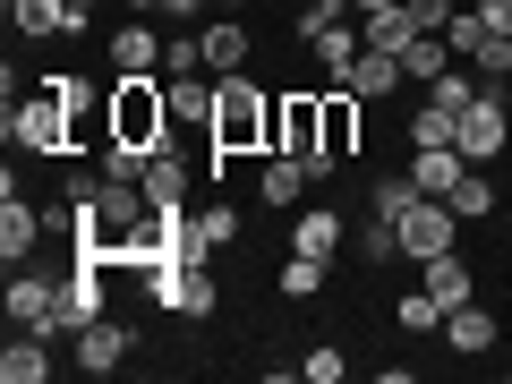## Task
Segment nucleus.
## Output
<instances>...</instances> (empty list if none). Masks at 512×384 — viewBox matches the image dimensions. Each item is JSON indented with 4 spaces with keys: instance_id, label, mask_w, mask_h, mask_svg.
<instances>
[{
    "instance_id": "16",
    "label": "nucleus",
    "mask_w": 512,
    "mask_h": 384,
    "mask_svg": "<svg viewBox=\"0 0 512 384\" xmlns=\"http://www.w3.org/2000/svg\"><path fill=\"white\" fill-rule=\"evenodd\" d=\"M325 154H333V163L359 154V94H350V86H325Z\"/></svg>"
},
{
    "instance_id": "17",
    "label": "nucleus",
    "mask_w": 512,
    "mask_h": 384,
    "mask_svg": "<svg viewBox=\"0 0 512 384\" xmlns=\"http://www.w3.org/2000/svg\"><path fill=\"white\" fill-rule=\"evenodd\" d=\"M461 171H470V154H461V146H410V180H419L427 197H453Z\"/></svg>"
},
{
    "instance_id": "22",
    "label": "nucleus",
    "mask_w": 512,
    "mask_h": 384,
    "mask_svg": "<svg viewBox=\"0 0 512 384\" xmlns=\"http://www.w3.org/2000/svg\"><path fill=\"white\" fill-rule=\"evenodd\" d=\"M52 376V342H43V333H9V350H0V384H43Z\"/></svg>"
},
{
    "instance_id": "7",
    "label": "nucleus",
    "mask_w": 512,
    "mask_h": 384,
    "mask_svg": "<svg viewBox=\"0 0 512 384\" xmlns=\"http://www.w3.org/2000/svg\"><path fill=\"white\" fill-rule=\"evenodd\" d=\"M393 231H402V256H419V265H427V256H444V248L461 239V214H453L444 197H419L402 222H393Z\"/></svg>"
},
{
    "instance_id": "44",
    "label": "nucleus",
    "mask_w": 512,
    "mask_h": 384,
    "mask_svg": "<svg viewBox=\"0 0 512 384\" xmlns=\"http://www.w3.org/2000/svg\"><path fill=\"white\" fill-rule=\"evenodd\" d=\"M350 9H359V18H367V9H402V0H350Z\"/></svg>"
},
{
    "instance_id": "40",
    "label": "nucleus",
    "mask_w": 512,
    "mask_h": 384,
    "mask_svg": "<svg viewBox=\"0 0 512 384\" xmlns=\"http://www.w3.org/2000/svg\"><path fill=\"white\" fill-rule=\"evenodd\" d=\"M453 18H461L453 0H410V26H419V35H444Z\"/></svg>"
},
{
    "instance_id": "34",
    "label": "nucleus",
    "mask_w": 512,
    "mask_h": 384,
    "mask_svg": "<svg viewBox=\"0 0 512 384\" xmlns=\"http://www.w3.org/2000/svg\"><path fill=\"white\" fill-rule=\"evenodd\" d=\"M282 291H291V308H299V299H316V291H325V256H282Z\"/></svg>"
},
{
    "instance_id": "24",
    "label": "nucleus",
    "mask_w": 512,
    "mask_h": 384,
    "mask_svg": "<svg viewBox=\"0 0 512 384\" xmlns=\"http://www.w3.org/2000/svg\"><path fill=\"white\" fill-rule=\"evenodd\" d=\"M453 35H410V52H402V77H410V86H436V77L444 69H453Z\"/></svg>"
},
{
    "instance_id": "27",
    "label": "nucleus",
    "mask_w": 512,
    "mask_h": 384,
    "mask_svg": "<svg viewBox=\"0 0 512 384\" xmlns=\"http://www.w3.org/2000/svg\"><path fill=\"white\" fill-rule=\"evenodd\" d=\"M256 188H265V205H299V197H308V163H299V154H274V163H265V180H256Z\"/></svg>"
},
{
    "instance_id": "12",
    "label": "nucleus",
    "mask_w": 512,
    "mask_h": 384,
    "mask_svg": "<svg viewBox=\"0 0 512 384\" xmlns=\"http://www.w3.org/2000/svg\"><path fill=\"white\" fill-rule=\"evenodd\" d=\"M43 86H52V94H60V111H69V128H77V154H86V137H111V103L94 111L86 77H43Z\"/></svg>"
},
{
    "instance_id": "3",
    "label": "nucleus",
    "mask_w": 512,
    "mask_h": 384,
    "mask_svg": "<svg viewBox=\"0 0 512 384\" xmlns=\"http://www.w3.org/2000/svg\"><path fill=\"white\" fill-rule=\"evenodd\" d=\"M274 154H299L308 180H333V154H325V94H274Z\"/></svg>"
},
{
    "instance_id": "43",
    "label": "nucleus",
    "mask_w": 512,
    "mask_h": 384,
    "mask_svg": "<svg viewBox=\"0 0 512 384\" xmlns=\"http://www.w3.org/2000/svg\"><path fill=\"white\" fill-rule=\"evenodd\" d=\"M94 9H103V0H69V18H77V35H86V18H94Z\"/></svg>"
},
{
    "instance_id": "21",
    "label": "nucleus",
    "mask_w": 512,
    "mask_h": 384,
    "mask_svg": "<svg viewBox=\"0 0 512 384\" xmlns=\"http://www.w3.org/2000/svg\"><path fill=\"white\" fill-rule=\"evenodd\" d=\"M410 35H419V26H410V0H402V9H367V18H359V43H367V52H393V60H402Z\"/></svg>"
},
{
    "instance_id": "13",
    "label": "nucleus",
    "mask_w": 512,
    "mask_h": 384,
    "mask_svg": "<svg viewBox=\"0 0 512 384\" xmlns=\"http://www.w3.org/2000/svg\"><path fill=\"white\" fill-rule=\"evenodd\" d=\"M35 239H43V214L26 197H0V265H26Z\"/></svg>"
},
{
    "instance_id": "4",
    "label": "nucleus",
    "mask_w": 512,
    "mask_h": 384,
    "mask_svg": "<svg viewBox=\"0 0 512 384\" xmlns=\"http://www.w3.org/2000/svg\"><path fill=\"white\" fill-rule=\"evenodd\" d=\"M0 128H9V146H26V154H43V163H60V154H77V128H69V111H60V94L43 86V94H9V111H0Z\"/></svg>"
},
{
    "instance_id": "33",
    "label": "nucleus",
    "mask_w": 512,
    "mask_h": 384,
    "mask_svg": "<svg viewBox=\"0 0 512 384\" xmlns=\"http://www.w3.org/2000/svg\"><path fill=\"white\" fill-rule=\"evenodd\" d=\"M453 137H461V111H444V103L410 111V146H453Z\"/></svg>"
},
{
    "instance_id": "38",
    "label": "nucleus",
    "mask_w": 512,
    "mask_h": 384,
    "mask_svg": "<svg viewBox=\"0 0 512 384\" xmlns=\"http://www.w3.org/2000/svg\"><path fill=\"white\" fill-rule=\"evenodd\" d=\"M342 18H350V0H308V9H299L291 26H299V43H316L325 26H342Z\"/></svg>"
},
{
    "instance_id": "18",
    "label": "nucleus",
    "mask_w": 512,
    "mask_h": 384,
    "mask_svg": "<svg viewBox=\"0 0 512 384\" xmlns=\"http://www.w3.org/2000/svg\"><path fill=\"white\" fill-rule=\"evenodd\" d=\"M350 248H359V265H367V274L402 265V231H393L384 214H359V222H350Z\"/></svg>"
},
{
    "instance_id": "42",
    "label": "nucleus",
    "mask_w": 512,
    "mask_h": 384,
    "mask_svg": "<svg viewBox=\"0 0 512 384\" xmlns=\"http://www.w3.org/2000/svg\"><path fill=\"white\" fill-rule=\"evenodd\" d=\"M478 18H487V35H512V0H478Z\"/></svg>"
},
{
    "instance_id": "11",
    "label": "nucleus",
    "mask_w": 512,
    "mask_h": 384,
    "mask_svg": "<svg viewBox=\"0 0 512 384\" xmlns=\"http://www.w3.org/2000/svg\"><path fill=\"white\" fill-rule=\"evenodd\" d=\"M154 52H163V35H154L146 18H120V26H111V77H146Z\"/></svg>"
},
{
    "instance_id": "6",
    "label": "nucleus",
    "mask_w": 512,
    "mask_h": 384,
    "mask_svg": "<svg viewBox=\"0 0 512 384\" xmlns=\"http://www.w3.org/2000/svg\"><path fill=\"white\" fill-rule=\"evenodd\" d=\"M146 291H154V308H171V316H214L222 308L214 265H146Z\"/></svg>"
},
{
    "instance_id": "36",
    "label": "nucleus",
    "mask_w": 512,
    "mask_h": 384,
    "mask_svg": "<svg viewBox=\"0 0 512 384\" xmlns=\"http://www.w3.org/2000/svg\"><path fill=\"white\" fill-rule=\"evenodd\" d=\"M393 325H402V333H444V308H436L427 291H410L402 308H393Z\"/></svg>"
},
{
    "instance_id": "37",
    "label": "nucleus",
    "mask_w": 512,
    "mask_h": 384,
    "mask_svg": "<svg viewBox=\"0 0 512 384\" xmlns=\"http://www.w3.org/2000/svg\"><path fill=\"white\" fill-rule=\"evenodd\" d=\"M205 69V35H171L163 43V77H197Z\"/></svg>"
},
{
    "instance_id": "14",
    "label": "nucleus",
    "mask_w": 512,
    "mask_h": 384,
    "mask_svg": "<svg viewBox=\"0 0 512 384\" xmlns=\"http://www.w3.org/2000/svg\"><path fill=\"white\" fill-rule=\"evenodd\" d=\"M427 299H436L444 316H453V308H470V299H478V274L461 265L453 248H444V256H427Z\"/></svg>"
},
{
    "instance_id": "26",
    "label": "nucleus",
    "mask_w": 512,
    "mask_h": 384,
    "mask_svg": "<svg viewBox=\"0 0 512 384\" xmlns=\"http://www.w3.org/2000/svg\"><path fill=\"white\" fill-rule=\"evenodd\" d=\"M308 52L325 60V86H333V77H350V69H359V52H367V43H359V26L342 18V26H325V35H316Z\"/></svg>"
},
{
    "instance_id": "20",
    "label": "nucleus",
    "mask_w": 512,
    "mask_h": 384,
    "mask_svg": "<svg viewBox=\"0 0 512 384\" xmlns=\"http://www.w3.org/2000/svg\"><path fill=\"white\" fill-rule=\"evenodd\" d=\"M60 308H69V325H77V333L103 316V265H94V256H77V274L60 282Z\"/></svg>"
},
{
    "instance_id": "15",
    "label": "nucleus",
    "mask_w": 512,
    "mask_h": 384,
    "mask_svg": "<svg viewBox=\"0 0 512 384\" xmlns=\"http://www.w3.org/2000/svg\"><path fill=\"white\" fill-rule=\"evenodd\" d=\"M231 239H239V214H231V205H205V214H188V265H214Z\"/></svg>"
},
{
    "instance_id": "45",
    "label": "nucleus",
    "mask_w": 512,
    "mask_h": 384,
    "mask_svg": "<svg viewBox=\"0 0 512 384\" xmlns=\"http://www.w3.org/2000/svg\"><path fill=\"white\" fill-rule=\"evenodd\" d=\"M222 9H239V0H222Z\"/></svg>"
},
{
    "instance_id": "39",
    "label": "nucleus",
    "mask_w": 512,
    "mask_h": 384,
    "mask_svg": "<svg viewBox=\"0 0 512 384\" xmlns=\"http://www.w3.org/2000/svg\"><path fill=\"white\" fill-rule=\"evenodd\" d=\"M299 376H308V384H342V376H350V359H342L333 342H316L308 359H299Z\"/></svg>"
},
{
    "instance_id": "28",
    "label": "nucleus",
    "mask_w": 512,
    "mask_h": 384,
    "mask_svg": "<svg viewBox=\"0 0 512 384\" xmlns=\"http://www.w3.org/2000/svg\"><path fill=\"white\" fill-rule=\"evenodd\" d=\"M444 342H453V350H470V359H478V350H495V316H487V308L470 299V308H453V316H444Z\"/></svg>"
},
{
    "instance_id": "5",
    "label": "nucleus",
    "mask_w": 512,
    "mask_h": 384,
    "mask_svg": "<svg viewBox=\"0 0 512 384\" xmlns=\"http://www.w3.org/2000/svg\"><path fill=\"white\" fill-rule=\"evenodd\" d=\"M9 325H26V333H43V342H77V325H69V308H60V282H43V274H26V265H9Z\"/></svg>"
},
{
    "instance_id": "8",
    "label": "nucleus",
    "mask_w": 512,
    "mask_h": 384,
    "mask_svg": "<svg viewBox=\"0 0 512 384\" xmlns=\"http://www.w3.org/2000/svg\"><path fill=\"white\" fill-rule=\"evenodd\" d=\"M453 146H461V154H470V163H478V171H487V163H495V154H504V146H512V120H504V94H478V103H470V111H461V137H453Z\"/></svg>"
},
{
    "instance_id": "30",
    "label": "nucleus",
    "mask_w": 512,
    "mask_h": 384,
    "mask_svg": "<svg viewBox=\"0 0 512 384\" xmlns=\"http://www.w3.org/2000/svg\"><path fill=\"white\" fill-rule=\"evenodd\" d=\"M171 128H214V86L171 77Z\"/></svg>"
},
{
    "instance_id": "1",
    "label": "nucleus",
    "mask_w": 512,
    "mask_h": 384,
    "mask_svg": "<svg viewBox=\"0 0 512 384\" xmlns=\"http://www.w3.org/2000/svg\"><path fill=\"white\" fill-rule=\"evenodd\" d=\"M205 163H214V180H222V163L231 154H274V94L265 86H248V69L239 77H214V128H205Z\"/></svg>"
},
{
    "instance_id": "10",
    "label": "nucleus",
    "mask_w": 512,
    "mask_h": 384,
    "mask_svg": "<svg viewBox=\"0 0 512 384\" xmlns=\"http://www.w3.org/2000/svg\"><path fill=\"white\" fill-rule=\"evenodd\" d=\"M291 248H299V256H325V265H333V256L350 248V214H333V205L291 214Z\"/></svg>"
},
{
    "instance_id": "31",
    "label": "nucleus",
    "mask_w": 512,
    "mask_h": 384,
    "mask_svg": "<svg viewBox=\"0 0 512 384\" xmlns=\"http://www.w3.org/2000/svg\"><path fill=\"white\" fill-rule=\"evenodd\" d=\"M444 205H453L461 222H487V214H495V180H487V171L470 163V171H461V180H453V197H444Z\"/></svg>"
},
{
    "instance_id": "32",
    "label": "nucleus",
    "mask_w": 512,
    "mask_h": 384,
    "mask_svg": "<svg viewBox=\"0 0 512 384\" xmlns=\"http://www.w3.org/2000/svg\"><path fill=\"white\" fill-rule=\"evenodd\" d=\"M146 197H154V205H180V197H188V163H180L171 146L146 163Z\"/></svg>"
},
{
    "instance_id": "19",
    "label": "nucleus",
    "mask_w": 512,
    "mask_h": 384,
    "mask_svg": "<svg viewBox=\"0 0 512 384\" xmlns=\"http://www.w3.org/2000/svg\"><path fill=\"white\" fill-rule=\"evenodd\" d=\"M9 18H18V43H52V35H77L69 0H9Z\"/></svg>"
},
{
    "instance_id": "35",
    "label": "nucleus",
    "mask_w": 512,
    "mask_h": 384,
    "mask_svg": "<svg viewBox=\"0 0 512 384\" xmlns=\"http://www.w3.org/2000/svg\"><path fill=\"white\" fill-rule=\"evenodd\" d=\"M146 163H154V154H137V146H120V137H103V163H94V171H103V180H146Z\"/></svg>"
},
{
    "instance_id": "9",
    "label": "nucleus",
    "mask_w": 512,
    "mask_h": 384,
    "mask_svg": "<svg viewBox=\"0 0 512 384\" xmlns=\"http://www.w3.org/2000/svg\"><path fill=\"white\" fill-rule=\"evenodd\" d=\"M128 350H137V333H128L120 316H94V325L77 333V367H86V376H120Z\"/></svg>"
},
{
    "instance_id": "29",
    "label": "nucleus",
    "mask_w": 512,
    "mask_h": 384,
    "mask_svg": "<svg viewBox=\"0 0 512 384\" xmlns=\"http://www.w3.org/2000/svg\"><path fill=\"white\" fill-rule=\"evenodd\" d=\"M419 197H427V188L410 180V171H384V180L367 188V214H384V222H402V214H410V205H419Z\"/></svg>"
},
{
    "instance_id": "2",
    "label": "nucleus",
    "mask_w": 512,
    "mask_h": 384,
    "mask_svg": "<svg viewBox=\"0 0 512 384\" xmlns=\"http://www.w3.org/2000/svg\"><path fill=\"white\" fill-rule=\"evenodd\" d=\"M111 137L120 146H137V154H163L171 146V86H154V69L146 77H111Z\"/></svg>"
},
{
    "instance_id": "25",
    "label": "nucleus",
    "mask_w": 512,
    "mask_h": 384,
    "mask_svg": "<svg viewBox=\"0 0 512 384\" xmlns=\"http://www.w3.org/2000/svg\"><path fill=\"white\" fill-rule=\"evenodd\" d=\"M333 86H350V94L367 103V94H393V86H410V77H402V60H393V52H359V69L333 77Z\"/></svg>"
},
{
    "instance_id": "23",
    "label": "nucleus",
    "mask_w": 512,
    "mask_h": 384,
    "mask_svg": "<svg viewBox=\"0 0 512 384\" xmlns=\"http://www.w3.org/2000/svg\"><path fill=\"white\" fill-rule=\"evenodd\" d=\"M248 52H256V43H248V26H239V18L205 26V69H214V77H239V69H248Z\"/></svg>"
},
{
    "instance_id": "41",
    "label": "nucleus",
    "mask_w": 512,
    "mask_h": 384,
    "mask_svg": "<svg viewBox=\"0 0 512 384\" xmlns=\"http://www.w3.org/2000/svg\"><path fill=\"white\" fill-rule=\"evenodd\" d=\"M128 9H137V18H197L205 0H128Z\"/></svg>"
}]
</instances>
